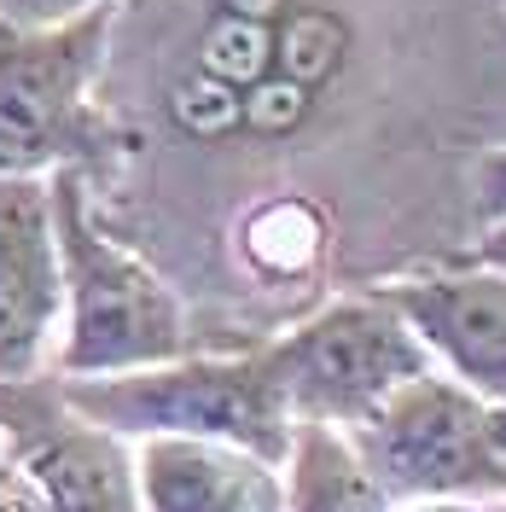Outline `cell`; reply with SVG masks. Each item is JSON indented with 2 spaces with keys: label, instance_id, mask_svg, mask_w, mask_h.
Returning <instances> with one entry per match:
<instances>
[{
  "label": "cell",
  "instance_id": "1",
  "mask_svg": "<svg viewBox=\"0 0 506 512\" xmlns=\"http://www.w3.org/2000/svg\"><path fill=\"white\" fill-rule=\"evenodd\" d=\"M47 181H53V245H59L64 286L59 379L128 373V367H158L187 355L192 332L175 286L94 222L88 175L53 169Z\"/></svg>",
  "mask_w": 506,
  "mask_h": 512
},
{
  "label": "cell",
  "instance_id": "2",
  "mask_svg": "<svg viewBox=\"0 0 506 512\" xmlns=\"http://www.w3.org/2000/svg\"><path fill=\"white\" fill-rule=\"evenodd\" d=\"M59 396L82 419L117 431L128 443L140 437H216L239 443L285 466L297 419L285 408L280 373L268 344L239 355H175L158 367L94 373V379H59Z\"/></svg>",
  "mask_w": 506,
  "mask_h": 512
},
{
  "label": "cell",
  "instance_id": "3",
  "mask_svg": "<svg viewBox=\"0 0 506 512\" xmlns=\"http://www.w3.org/2000/svg\"><path fill=\"white\" fill-rule=\"evenodd\" d=\"M355 454L396 501H506V402L448 379L443 367L408 379L379 414L349 431Z\"/></svg>",
  "mask_w": 506,
  "mask_h": 512
},
{
  "label": "cell",
  "instance_id": "4",
  "mask_svg": "<svg viewBox=\"0 0 506 512\" xmlns=\"http://www.w3.org/2000/svg\"><path fill=\"white\" fill-rule=\"evenodd\" d=\"M117 24V0H99L82 18L53 30H6L0 24V169L6 175H53L82 169L105 146V117L94 82L105 70Z\"/></svg>",
  "mask_w": 506,
  "mask_h": 512
},
{
  "label": "cell",
  "instance_id": "5",
  "mask_svg": "<svg viewBox=\"0 0 506 512\" xmlns=\"http://www.w3.org/2000/svg\"><path fill=\"white\" fill-rule=\"evenodd\" d=\"M268 361L280 373L291 419H315V425H338V431H355L361 419L379 414L390 390H402L408 379L437 367L384 291L326 303L320 315L274 338Z\"/></svg>",
  "mask_w": 506,
  "mask_h": 512
},
{
  "label": "cell",
  "instance_id": "6",
  "mask_svg": "<svg viewBox=\"0 0 506 512\" xmlns=\"http://www.w3.org/2000/svg\"><path fill=\"white\" fill-rule=\"evenodd\" d=\"M0 448L47 512H140L128 437L76 414L59 379H0Z\"/></svg>",
  "mask_w": 506,
  "mask_h": 512
},
{
  "label": "cell",
  "instance_id": "7",
  "mask_svg": "<svg viewBox=\"0 0 506 512\" xmlns=\"http://www.w3.org/2000/svg\"><path fill=\"white\" fill-rule=\"evenodd\" d=\"M64 315L53 181L0 169V379H30Z\"/></svg>",
  "mask_w": 506,
  "mask_h": 512
},
{
  "label": "cell",
  "instance_id": "8",
  "mask_svg": "<svg viewBox=\"0 0 506 512\" xmlns=\"http://www.w3.org/2000/svg\"><path fill=\"white\" fill-rule=\"evenodd\" d=\"M402 309L413 338L431 350L448 379L477 390L483 402H506V274L501 268H448V274H413L384 286Z\"/></svg>",
  "mask_w": 506,
  "mask_h": 512
},
{
  "label": "cell",
  "instance_id": "9",
  "mask_svg": "<svg viewBox=\"0 0 506 512\" xmlns=\"http://www.w3.org/2000/svg\"><path fill=\"white\" fill-rule=\"evenodd\" d=\"M140 512H285V472L216 437H140Z\"/></svg>",
  "mask_w": 506,
  "mask_h": 512
},
{
  "label": "cell",
  "instance_id": "10",
  "mask_svg": "<svg viewBox=\"0 0 506 512\" xmlns=\"http://www.w3.org/2000/svg\"><path fill=\"white\" fill-rule=\"evenodd\" d=\"M285 512H390V495L355 454L349 431L297 419L285 454Z\"/></svg>",
  "mask_w": 506,
  "mask_h": 512
},
{
  "label": "cell",
  "instance_id": "11",
  "mask_svg": "<svg viewBox=\"0 0 506 512\" xmlns=\"http://www.w3.org/2000/svg\"><path fill=\"white\" fill-rule=\"evenodd\" d=\"M239 251L268 280L315 274L320 256H326V216L309 198H268L239 222Z\"/></svg>",
  "mask_w": 506,
  "mask_h": 512
},
{
  "label": "cell",
  "instance_id": "12",
  "mask_svg": "<svg viewBox=\"0 0 506 512\" xmlns=\"http://www.w3.org/2000/svg\"><path fill=\"white\" fill-rule=\"evenodd\" d=\"M349 59V24L332 6H291L274 24V70L291 76L297 88H332V76Z\"/></svg>",
  "mask_w": 506,
  "mask_h": 512
},
{
  "label": "cell",
  "instance_id": "13",
  "mask_svg": "<svg viewBox=\"0 0 506 512\" xmlns=\"http://www.w3.org/2000/svg\"><path fill=\"white\" fill-rule=\"evenodd\" d=\"M192 70L216 76L227 88H251L274 70V24H251V18H233V12H210V24L198 30L192 47Z\"/></svg>",
  "mask_w": 506,
  "mask_h": 512
},
{
  "label": "cell",
  "instance_id": "14",
  "mask_svg": "<svg viewBox=\"0 0 506 512\" xmlns=\"http://www.w3.org/2000/svg\"><path fill=\"white\" fill-rule=\"evenodd\" d=\"M169 123L181 128L187 140H227L239 134V88H227L204 70H187L169 82Z\"/></svg>",
  "mask_w": 506,
  "mask_h": 512
},
{
  "label": "cell",
  "instance_id": "15",
  "mask_svg": "<svg viewBox=\"0 0 506 512\" xmlns=\"http://www.w3.org/2000/svg\"><path fill=\"white\" fill-rule=\"evenodd\" d=\"M309 117H315V94L297 88L280 70H268L262 82H251V88L239 94V128L256 134V140H291Z\"/></svg>",
  "mask_w": 506,
  "mask_h": 512
},
{
  "label": "cell",
  "instance_id": "16",
  "mask_svg": "<svg viewBox=\"0 0 506 512\" xmlns=\"http://www.w3.org/2000/svg\"><path fill=\"white\" fill-rule=\"evenodd\" d=\"M99 0H0V24L6 30H53L64 18H82Z\"/></svg>",
  "mask_w": 506,
  "mask_h": 512
},
{
  "label": "cell",
  "instance_id": "17",
  "mask_svg": "<svg viewBox=\"0 0 506 512\" xmlns=\"http://www.w3.org/2000/svg\"><path fill=\"white\" fill-rule=\"evenodd\" d=\"M477 216H483V227L506 216V152H489L477 169Z\"/></svg>",
  "mask_w": 506,
  "mask_h": 512
},
{
  "label": "cell",
  "instance_id": "18",
  "mask_svg": "<svg viewBox=\"0 0 506 512\" xmlns=\"http://www.w3.org/2000/svg\"><path fill=\"white\" fill-rule=\"evenodd\" d=\"M0 512H47L41 507V495H35V483L0 454Z\"/></svg>",
  "mask_w": 506,
  "mask_h": 512
},
{
  "label": "cell",
  "instance_id": "19",
  "mask_svg": "<svg viewBox=\"0 0 506 512\" xmlns=\"http://www.w3.org/2000/svg\"><path fill=\"white\" fill-rule=\"evenodd\" d=\"M466 262H477V268H501V274H506V216L483 227V239L466 251Z\"/></svg>",
  "mask_w": 506,
  "mask_h": 512
},
{
  "label": "cell",
  "instance_id": "20",
  "mask_svg": "<svg viewBox=\"0 0 506 512\" xmlns=\"http://www.w3.org/2000/svg\"><path fill=\"white\" fill-rule=\"evenodd\" d=\"M216 12L251 18V24H280L285 12H291V0H216Z\"/></svg>",
  "mask_w": 506,
  "mask_h": 512
},
{
  "label": "cell",
  "instance_id": "21",
  "mask_svg": "<svg viewBox=\"0 0 506 512\" xmlns=\"http://www.w3.org/2000/svg\"><path fill=\"white\" fill-rule=\"evenodd\" d=\"M390 512H506V501H396Z\"/></svg>",
  "mask_w": 506,
  "mask_h": 512
}]
</instances>
